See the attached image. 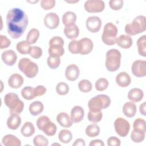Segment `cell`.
Here are the masks:
<instances>
[{
    "label": "cell",
    "instance_id": "cell-32",
    "mask_svg": "<svg viewBox=\"0 0 146 146\" xmlns=\"http://www.w3.org/2000/svg\"><path fill=\"white\" fill-rule=\"evenodd\" d=\"M21 95L22 97L26 100H30L36 98L35 88L31 86H26L21 90Z\"/></svg>",
    "mask_w": 146,
    "mask_h": 146
},
{
    "label": "cell",
    "instance_id": "cell-46",
    "mask_svg": "<svg viewBox=\"0 0 146 146\" xmlns=\"http://www.w3.org/2000/svg\"><path fill=\"white\" fill-rule=\"evenodd\" d=\"M42 49L38 46H32L31 50L30 51L29 54L30 55L34 58V59H38L42 55Z\"/></svg>",
    "mask_w": 146,
    "mask_h": 146
},
{
    "label": "cell",
    "instance_id": "cell-38",
    "mask_svg": "<svg viewBox=\"0 0 146 146\" xmlns=\"http://www.w3.org/2000/svg\"><path fill=\"white\" fill-rule=\"evenodd\" d=\"M103 117V113L102 111H90L87 115L88 120L93 123H97L99 122Z\"/></svg>",
    "mask_w": 146,
    "mask_h": 146
},
{
    "label": "cell",
    "instance_id": "cell-18",
    "mask_svg": "<svg viewBox=\"0 0 146 146\" xmlns=\"http://www.w3.org/2000/svg\"><path fill=\"white\" fill-rule=\"evenodd\" d=\"M115 80L119 87H127L131 84V78L126 72H120L116 75Z\"/></svg>",
    "mask_w": 146,
    "mask_h": 146
},
{
    "label": "cell",
    "instance_id": "cell-45",
    "mask_svg": "<svg viewBox=\"0 0 146 146\" xmlns=\"http://www.w3.org/2000/svg\"><path fill=\"white\" fill-rule=\"evenodd\" d=\"M48 66L51 69L57 68L60 63V59L59 57H52L49 56L47 59Z\"/></svg>",
    "mask_w": 146,
    "mask_h": 146
},
{
    "label": "cell",
    "instance_id": "cell-51",
    "mask_svg": "<svg viewBox=\"0 0 146 146\" xmlns=\"http://www.w3.org/2000/svg\"><path fill=\"white\" fill-rule=\"evenodd\" d=\"M120 140L115 136L110 137L107 139V145L108 146H120Z\"/></svg>",
    "mask_w": 146,
    "mask_h": 146
},
{
    "label": "cell",
    "instance_id": "cell-48",
    "mask_svg": "<svg viewBox=\"0 0 146 146\" xmlns=\"http://www.w3.org/2000/svg\"><path fill=\"white\" fill-rule=\"evenodd\" d=\"M108 3L110 8L113 10H119L123 7L124 2L122 0H112L110 1Z\"/></svg>",
    "mask_w": 146,
    "mask_h": 146
},
{
    "label": "cell",
    "instance_id": "cell-16",
    "mask_svg": "<svg viewBox=\"0 0 146 146\" xmlns=\"http://www.w3.org/2000/svg\"><path fill=\"white\" fill-rule=\"evenodd\" d=\"M80 44V54L87 55L90 53L94 47L91 39L88 38H83L79 40Z\"/></svg>",
    "mask_w": 146,
    "mask_h": 146
},
{
    "label": "cell",
    "instance_id": "cell-42",
    "mask_svg": "<svg viewBox=\"0 0 146 146\" xmlns=\"http://www.w3.org/2000/svg\"><path fill=\"white\" fill-rule=\"evenodd\" d=\"M33 144L35 146H47L48 139L42 135H38L33 139Z\"/></svg>",
    "mask_w": 146,
    "mask_h": 146
},
{
    "label": "cell",
    "instance_id": "cell-19",
    "mask_svg": "<svg viewBox=\"0 0 146 146\" xmlns=\"http://www.w3.org/2000/svg\"><path fill=\"white\" fill-rule=\"evenodd\" d=\"M24 79L21 75L19 74H12L8 79V84L12 88H18L23 84Z\"/></svg>",
    "mask_w": 146,
    "mask_h": 146
},
{
    "label": "cell",
    "instance_id": "cell-11",
    "mask_svg": "<svg viewBox=\"0 0 146 146\" xmlns=\"http://www.w3.org/2000/svg\"><path fill=\"white\" fill-rule=\"evenodd\" d=\"M132 74L136 77H144L146 75V61L144 60H136L131 66Z\"/></svg>",
    "mask_w": 146,
    "mask_h": 146
},
{
    "label": "cell",
    "instance_id": "cell-52",
    "mask_svg": "<svg viewBox=\"0 0 146 146\" xmlns=\"http://www.w3.org/2000/svg\"><path fill=\"white\" fill-rule=\"evenodd\" d=\"M34 88H35V95L36 97L43 95L46 92V91H47L46 88L44 86H41V85L37 86Z\"/></svg>",
    "mask_w": 146,
    "mask_h": 146
},
{
    "label": "cell",
    "instance_id": "cell-22",
    "mask_svg": "<svg viewBox=\"0 0 146 146\" xmlns=\"http://www.w3.org/2000/svg\"><path fill=\"white\" fill-rule=\"evenodd\" d=\"M56 121L63 127L69 128L72 126V121L71 117L66 112H60L56 116Z\"/></svg>",
    "mask_w": 146,
    "mask_h": 146
},
{
    "label": "cell",
    "instance_id": "cell-23",
    "mask_svg": "<svg viewBox=\"0 0 146 146\" xmlns=\"http://www.w3.org/2000/svg\"><path fill=\"white\" fill-rule=\"evenodd\" d=\"M116 43L122 48L128 49L132 46L133 41L130 36L122 34L116 38Z\"/></svg>",
    "mask_w": 146,
    "mask_h": 146
},
{
    "label": "cell",
    "instance_id": "cell-5",
    "mask_svg": "<svg viewBox=\"0 0 146 146\" xmlns=\"http://www.w3.org/2000/svg\"><path fill=\"white\" fill-rule=\"evenodd\" d=\"M111 99L108 95L100 94L91 98L88 101V107L90 111H100L108 108L111 104Z\"/></svg>",
    "mask_w": 146,
    "mask_h": 146
},
{
    "label": "cell",
    "instance_id": "cell-40",
    "mask_svg": "<svg viewBox=\"0 0 146 146\" xmlns=\"http://www.w3.org/2000/svg\"><path fill=\"white\" fill-rule=\"evenodd\" d=\"M108 84L109 82L107 79L101 78L96 80L95 84V87L97 91H103L107 88Z\"/></svg>",
    "mask_w": 146,
    "mask_h": 146
},
{
    "label": "cell",
    "instance_id": "cell-15",
    "mask_svg": "<svg viewBox=\"0 0 146 146\" xmlns=\"http://www.w3.org/2000/svg\"><path fill=\"white\" fill-rule=\"evenodd\" d=\"M80 74V70L79 67L74 64L68 65L65 71V76L68 80L75 81L76 80Z\"/></svg>",
    "mask_w": 146,
    "mask_h": 146
},
{
    "label": "cell",
    "instance_id": "cell-44",
    "mask_svg": "<svg viewBox=\"0 0 146 146\" xmlns=\"http://www.w3.org/2000/svg\"><path fill=\"white\" fill-rule=\"evenodd\" d=\"M68 49L73 54H80V44L79 40H72L68 44Z\"/></svg>",
    "mask_w": 146,
    "mask_h": 146
},
{
    "label": "cell",
    "instance_id": "cell-31",
    "mask_svg": "<svg viewBox=\"0 0 146 146\" xmlns=\"http://www.w3.org/2000/svg\"><path fill=\"white\" fill-rule=\"evenodd\" d=\"M138 53L140 56H146V35H143L137 40Z\"/></svg>",
    "mask_w": 146,
    "mask_h": 146
},
{
    "label": "cell",
    "instance_id": "cell-33",
    "mask_svg": "<svg viewBox=\"0 0 146 146\" xmlns=\"http://www.w3.org/2000/svg\"><path fill=\"white\" fill-rule=\"evenodd\" d=\"M72 138V135L68 129H62L58 134V139L60 142L64 144L69 143Z\"/></svg>",
    "mask_w": 146,
    "mask_h": 146
},
{
    "label": "cell",
    "instance_id": "cell-54",
    "mask_svg": "<svg viewBox=\"0 0 146 146\" xmlns=\"http://www.w3.org/2000/svg\"><path fill=\"white\" fill-rule=\"evenodd\" d=\"M85 141L82 139H76L74 143L72 144L74 146H85Z\"/></svg>",
    "mask_w": 146,
    "mask_h": 146
},
{
    "label": "cell",
    "instance_id": "cell-7",
    "mask_svg": "<svg viewBox=\"0 0 146 146\" xmlns=\"http://www.w3.org/2000/svg\"><path fill=\"white\" fill-rule=\"evenodd\" d=\"M116 26L111 22L106 23L104 27L102 39L103 42L108 46H112L116 43L117 34Z\"/></svg>",
    "mask_w": 146,
    "mask_h": 146
},
{
    "label": "cell",
    "instance_id": "cell-27",
    "mask_svg": "<svg viewBox=\"0 0 146 146\" xmlns=\"http://www.w3.org/2000/svg\"><path fill=\"white\" fill-rule=\"evenodd\" d=\"M44 109L43 104L39 101L32 102L29 106V111L33 116H37L40 114Z\"/></svg>",
    "mask_w": 146,
    "mask_h": 146
},
{
    "label": "cell",
    "instance_id": "cell-30",
    "mask_svg": "<svg viewBox=\"0 0 146 146\" xmlns=\"http://www.w3.org/2000/svg\"><path fill=\"white\" fill-rule=\"evenodd\" d=\"M76 21V15L72 11H67L62 16V22L65 26L75 24Z\"/></svg>",
    "mask_w": 146,
    "mask_h": 146
},
{
    "label": "cell",
    "instance_id": "cell-47",
    "mask_svg": "<svg viewBox=\"0 0 146 146\" xmlns=\"http://www.w3.org/2000/svg\"><path fill=\"white\" fill-rule=\"evenodd\" d=\"M55 0H42L40 1L41 7L45 10H49L54 8L55 6Z\"/></svg>",
    "mask_w": 146,
    "mask_h": 146
},
{
    "label": "cell",
    "instance_id": "cell-43",
    "mask_svg": "<svg viewBox=\"0 0 146 146\" xmlns=\"http://www.w3.org/2000/svg\"><path fill=\"white\" fill-rule=\"evenodd\" d=\"M145 136V133L140 132L136 131L133 129L131 133V139L135 143H141L142 142Z\"/></svg>",
    "mask_w": 146,
    "mask_h": 146
},
{
    "label": "cell",
    "instance_id": "cell-8",
    "mask_svg": "<svg viewBox=\"0 0 146 146\" xmlns=\"http://www.w3.org/2000/svg\"><path fill=\"white\" fill-rule=\"evenodd\" d=\"M64 40L62 38L55 36L49 40V47L48 52L49 56L52 57H59L63 56L64 53Z\"/></svg>",
    "mask_w": 146,
    "mask_h": 146
},
{
    "label": "cell",
    "instance_id": "cell-41",
    "mask_svg": "<svg viewBox=\"0 0 146 146\" xmlns=\"http://www.w3.org/2000/svg\"><path fill=\"white\" fill-rule=\"evenodd\" d=\"M56 92L59 95H65L69 92V86L64 82L58 83L56 86Z\"/></svg>",
    "mask_w": 146,
    "mask_h": 146
},
{
    "label": "cell",
    "instance_id": "cell-17",
    "mask_svg": "<svg viewBox=\"0 0 146 146\" xmlns=\"http://www.w3.org/2000/svg\"><path fill=\"white\" fill-rule=\"evenodd\" d=\"M84 111L83 108L79 106H74L71 111V119L73 123L80 122L84 118Z\"/></svg>",
    "mask_w": 146,
    "mask_h": 146
},
{
    "label": "cell",
    "instance_id": "cell-37",
    "mask_svg": "<svg viewBox=\"0 0 146 146\" xmlns=\"http://www.w3.org/2000/svg\"><path fill=\"white\" fill-rule=\"evenodd\" d=\"M133 130L136 131L145 133L146 123L145 120L140 117L135 119L133 123Z\"/></svg>",
    "mask_w": 146,
    "mask_h": 146
},
{
    "label": "cell",
    "instance_id": "cell-1",
    "mask_svg": "<svg viewBox=\"0 0 146 146\" xmlns=\"http://www.w3.org/2000/svg\"><path fill=\"white\" fill-rule=\"evenodd\" d=\"M28 23V17L22 9L15 7L8 11L6 15L7 30L12 38H20L26 30Z\"/></svg>",
    "mask_w": 146,
    "mask_h": 146
},
{
    "label": "cell",
    "instance_id": "cell-49",
    "mask_svg": "<svg viewBox=\"0 0 146 146\" xmlns=\"http://www.w3.org/2000/svg\"><path fill=\"white\" fill-rule=\"evenodd\" d=\"M48 120H50V119L48 116H44V115H43V116H39L37 120H36V126L38 127V128L42 131V129L43 127V125L46 124V123L47 121H48Z\"/></svg>",
    "mask_w": 146,
    "mask_h": 146
},
{
    "label": "cell",
    "instance_id": "cell-12",
    "mask_svg": "<svg viewBox=\"0 0 146 146\" xmlns=\"http://www.w3.org/2000/svg\"><path fill=\"white\" fill-rule=\"evenodd\" d=\"M102 20L97 16L89 17L86 22V26L87 29L91 33H98L102 27Z\"/></svg>",
    "mask_w": 146,
    "mask_h": 146
},
{
    "label": "cell",
    "instance_id": "cell-36",
    "mask_svg": "<svg viewBox=\"0 0 146 146\" xmlns=\"http://www.w3.org/2000/svg\"><path fill=\"white\" fill-rule=\"evenodd\" d=\"M85 132L88 137H95L99 135L100 128L96 124H91L86 127Z\"/></svg>",
    "mask_w": 146,
    "mask_h": 146
},
{
    "label": "cell",
    "instance_id": "cell-2",
    "mask_svg": "<svg viewBox=\"0 0 146 146\" xmlns=\"http://www.w3.org/2000/svg\"><path fill=\"white\" fill-rule=\"evenodd\" d=\"M121 52L115 48L109 50L106 54L105 65L108 71L114 72L117 71L120 66Z\"/></svg>",
    "mask_w": 146,
    "mask_h": 146
},
{
    "label": "cell",
    "instance_id": "cell-26",
    "mask_svg": "<svg viewBox=\"0 0 146 146\" xmlns=\"http://www.w3.org/2000/svg\"><path fill=\"white\" fill-rule=\"evenodd\" d=\"M2 144L5 146H21V140L15 136L8 134L4 136L2 140Z\"/></svg>",
    "mask_w": 146,
    "mask_h": 146
},
{
    "label": "cell",
    "instance_id": "cell-4",
    "mask_svg": "<svg viewBox=\"0 0 146 146\" xmlns=\"http://www.w3.org/2000/svg\"><path fill=\"white\" fill-rule=\"evenodd\" d=\"M125 32L128 35H135L141 33L146 30V18L144 15L137 16L131 23L125 26Z\"/></svg>",
    "mask_w": 146,
    "mask_h": 146
},
{
    "label": "cell",
    "instance_id": "cell-10",
    "mask_svg": "<svg viewBox=\"0 0 146 146\" xmlns=\"http://www.w3.org/2000/svg\"><path fill=\"white\" fill-rule=\"evenodd\" d=\"M85 10L90 13H100L105 8V4L102 0H88L84 4Z\"/></svg>",
    "mask_w": 146,
    "mask_h": 146
},
{
    "label": "cell",
    "instance_id": "cell-20",
    "mask_svg": "<svg viewBox=\"0 0 146 146\" xmlns=\"http://www.w3.org/2000/svg\"><path fill=\"white\" fill-rule=\"evenodd\" d=\"M21 124V117L17 113H11L7 120V127L12 130L18 128Z\"/></svg>",
    "mask_w": 146,
    "mask_h": 146
},
{
    "label": "cell",
    "instance_id": "cell-6",
    "mask_svg": "<svg viewBox=\"0 0 146 146\" xmlns=\"http://www.w3.org/2000/svg\"><path fill=\"white\" fill-rule=\"evenodd\" d=\"M18 66L19 70L29 78H34L38 72L39 68L37 64L27 58L21 59Z\"/></svg>",
    "mask_w": 146,
    "mask_h": 146
},
{
    "label": "cell",
    "instance_id": "cell-50",
    "mask_svg": "<svg viewBox=\"0 0 146 146\" xmlns=\"http://www.w3.org/2000/svg\"><path fill=\"white\" fill-rule=\"evenodd\" d=\"M11 41L6 36L0 35V48H6L10 46Z\"/></svg>",
    "mask_w": 146,
    "mask_h": 146
},
{
    "label": "cell",
    "instance_id": "cell-3",
    "mask_svg": "<svg viewBox=\"0 0 146 146\" xmlns=\"http://www.w3.org/2000/svg\"><path fill=\"white\" fill-rule=\"evenodd\" d=\"M5 105L9 108L10 113H21L24 108V103L21 100L17 94L10 92L4 97Z\"/></svg>",
    "mask_w": 146,
    "mask_h": 146
},
{
    "label": "cell",
    "instance_id": "cell-53",
    "mask_svg": "<svg viewBox=\"0 0 146 146\" xmlns=\"http://www.w3.org/2000/svg\"><path fill=\"white\" fill-rule=\"evenodd\" d=\"M90 146H104V144L103 143V141L102 140H99V139H96V140H94L92 141H91L90 144H89Z\"/></svg>",
    "mask_w": 146,
    "mask_h": 146
},
{
    "label": "cell",
    "instance_id": "cell-14",
    "mask_svg": "<svg viewBox=\"0 0 146 146\" xmlns=\"http://www.w3.org/2000/svg\"><path fill=\"white\" fill-rule=\"evenodd\" d=\"M1 58L3 62L7 66H13L17 59V55L15 52L12 50L4 51L1 54Z\"/></svg>",
    "mask_w": 146,
    "mask_h": 146
},
{
    "label": "cell",
    "instance_id": "cell-25",
    "mask_svg": "<svg viewBox=\"0 0 146 146\" xmlns=\"http://www.w3.org/2000/svg\"><path fill=\"white\" fill-rule=\"evenodd\" d=\"M137 111L136 104L132 102H126L123 107V112L124 115L128 117H133Z\"/></svg>",
    "mask_w": 146,
    "mask_h": 146
},
{
    "label": "cell",
    "instance_id": "cell-55",
    "mask_svg": "<svg viewBox=\"0 0 146 146\" xmlns=\"http://www.w3.org/2000/svg\"><path fill=\"white\" fill-rule=\"evenodd\" d=\"M145 107H146V103L144 102L143 103L141 104L139 107V111L141 115L145 116L146 115V110H145Z\"/></svg>",
    "mask_w": 146,
    "mask_h": 146
},
{
    "label": "cell",
    "instance_id": "cell-24",
    "mask_svg": "<svg viewBox=\"0 0 146 146\" xmlns=\"http://www.w3.org/2000/svg\"><path fill=\"white\" fill-rule=\"evenodd\" d=\"M144 97L143 91L138 88L131 89L128 94V98L131 102L137 103L141 101Z\"/></svg>",
    "mask_w": 146,
    "mask_h": 146
},
{
    "label": "cell",
    "instance_id": "cell-9",
    "mask_svg": "<svg viewBox=\"0 0 146 146\" xmlns=\"http://www.w3.org/2000/svg\"><path fill=\"white\" fill-rule=\"evenodd\" d=\"M114 127L116 133L120 137H125L130 130L129 122L123 117H118L114 121Z\"/></svg>",
    "mask_w": 146,
    "mask_h": 146
},
{
    "label": "cell",
    "instance_id": "cell-21",
    "mask_svg": "<svg viewBox=\"0 0 146 146\" xmlns=\"http://www.w3.org/2000/svg\"><path fill=\"white\" fill-rule=\"evenodd\" d=\"M64 33L67 38L74 40L79 34V29L76 24H72L65 26Z\"/></svg>",
    "mask_w": 146,
    "mask_h": 146
},
{
    "label": "cell",
    "instance_id": "cell-28",
    "mask_svg": "<svg viewBox=\"0 0 146 146\" xmlns=\"http://www.w3.org/2000/svg\"><path fill=\"white\" fill-rule=\"evenodd\" d=\"M57 130V127L55 123L52 122L50 120L46 123L43 125L42 131L48 136H54Z\"/></svg>",
    "mask_w": 146,
    "mask_h": 146
},
{
    "label": "cell",
    "instance_id": "cell-56",
    "mask_svg": "<svg viewBox=\"0 0 146 146\" xmlns=\"http://www.w3.org/2000/svg\"><path fill=\"white\" fill-rule=\"evenodd\" d=\"M66 2H68V3H74L78 2H79V1H66Z\"/></svg>",
    "mask_w": 146,
    "mask_h": 146
},
{
    "label": "cell",
    "instance_id": "cell-57",
    "mask_svg": "<svg viewBox=\"0 0 146 146\" xmlns=\"http://www.w3.org/2000/svg\"><path fill=\"white\" fill-rule=\"evenodd\" d=\"M58 145V146H60V144H58V143H54L52 144V145Z\"/></svg>",
    "mask_w": 146,
    "mask_h": 146
},
{
    "label": "cell",
    "instance_id": "cell-13",
    "mask_svg": "<svg viewBox=\"0 0 146 146\" xmlns=\"http://www.w3.org/2000/svg\"><path fill=\"white\" fill-rule=\"evenodd\" d=\"M44 26L51 30L56 29L59 24V18L55 13H49L44 17Z\"/></svg>",
    "mask_w": 146,
    "mask_h": 146
},
{
    "label": "cell",
    "instance_id": "cell-35",
    "mask_svg": "<svg viewBox=\"0 0 146 146\" xmlns=\"http://www.w3.org/2000/svg\"><path fill=\"white\" fill-rule=\"evenodd\" d=\"M31 46L26 40H22L18 42L16 45L17 50L21 54L26 55L29 54Z\"/></svg>",
    "mask_w": 146,
    "mask_h": 146
},
{
    "label": "cell",
    "instance_id": "cell-34",
    "mask_svg": "<svg viewBox=\"0 0 146 146\" xmlns=\"http://www.w3.org/2000/svg\"><path fill=\"white\" fill-rule=\"evenodd\" d=\"M39 31L35 28L31 29L26 36V41L30 44H33L36 42L39 37Z\"/></svg>",
    "mask_w": 146,
    "mask_h": 146
},
{
    "label": "cell",
    "instance_id": "cell-39",
    "mask_svg": "<svg viewBox=\"0 0 146 146\" xmlns=\"http://www.w3.org/2000/svg\"><path fill=\"white\" fill-rule=\"evenodd\" d=\"M78 88L82 92H89L92 88V85L90 80L87 79L81 80L78 83Z\"/></svg>",
    "mask_w": 146,
    "mask_h": 146
},
{
    "label": "cell",
    "instance_id": "cell-29",
    "mask_svg": "<svg viewBox=\"0 0 146 146\" xmlns=\"http://www.w3.org/2000/svg\"><path fill=\"white\" fill-rule=\"evenodd\" d=\"M21 134L26 137H30L35 133V127L30 121H26L24 123L21 129Z\"/></svg>",
    "mask_w": 146,
    "mask_h": 146
}]
</instances>
